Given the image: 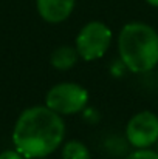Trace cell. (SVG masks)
<instances>
[{"instance_id": "cell-9", "label": "cell", "mask_w": 158, "mask_h": 159, "mask_svg": "<svg viewBox=\"0 0 158 159\" xmlns=\"http://www.w3.org/2000/svg\"><path fill=\"white\" fill-rule=\"evenodd\" d=\"M126 159H158V152L151 148H135Z\"/></svg>"}, {"instance_id": "cell-14", "label": "cell", "mask_w": 158, "mask_h": 159, "mask_svg": "<svg viewBox=\"0 0 158 159\" xmlns=\"http://www.w3.org/2000/svg\"><path fill=\"white\" fill-rule=\"evenodd\" d=\"M157 74H158V71H157Z\"/></svg>"}, {"instance_id": "cell-4", "label": "cell", "mask_w": 158, "mask_h": 159, "mask_svg": "<svg viewBox=\"0 0 158 159\" xmlns=\"http://www.w3.org/2000/svg\"><path fill=\"white\" fill-rule=\"evenodd\" d=\"M112 45V30L99 20L85 23L76 36V50L81 59L93 62L104 57Z\"/></svg>"}, {"instance_id": "cell-1", "label": "cell", "mask_w": 158, "mask_h": 159, "mask_svg": "<svg viewBox=\"0 0 158 159\" xmlns=\"http://www.w3.org/2000/svg\"><path fill=\"white\" fill-rule=\"evenodd\" d=\"M65 122L47 105L23 110L12 130V144L25 159L47 158L64 142Z\"/></svg>"}, {"instance_id": "cell-7", "label": "cell", "mask_w": 158, "mask_h": 159, "mask_svg": "<svg viewBox=\"0 0 158 159\" xmlns=\"http://www.w3.org/2000/svg\"><path fill=\"white\" fill-rule=\"evenodd\" d=\"M79 54L76 47L71 45H60L57 47L50 56V63L54 70L57 71H67L70 68H73L78 60H79Z\"/></svg>"}, {"instance_id": "cell-12", "label": "cell", "mask_w": 158, "mask_h": 159, "mask_svg": "<svg viewBox=\"0 0 158 159\" xmlns=\"http://www.w3.org/2000/svg\"><path fill=\"white\" fill-rule=\"evenodd\" d=\"M151 6H155V8H158V0H146Z\"/></svg>"}, {"instance_id": "cell-2", "label": "cell", "mask_w": 158, "mask_h": 159, "mask_svg": "<svg viewBox=\"0 0 158 159\" xmlns=\"http://www.w3.org/2000/svg\"><path fill=\"white\" fill-rule=\"evenodd\" d=\"M118 53L127 71H152L158 66V33L143 22L126 23L118 34Z\"/></svg>"}, {"instance_id": "cell-10", "label": "cell", "mask_w": 158, "mask_h": 159, "mask_svg": "<svg viewBox=\"0 0 158 159\" xmlns=\"http://www.w3.org/2000/svg\"><path fill=\"white\" fill-rule=\"evenodd\" d=\"M81 113H82V119H84L85 122H89V124H98V122H99V113H98L95 108L85 107Z\"/></svg>"}, {"instance_id": "cell-3", "label": "cell", "mask_w": 158, "mask_h": 159, "mask_svg": "<svg viewBox=\"0 0 158 159\" xmlns=\"http://www.w3.org/2000/svg\"><path fill=\"white\" fill-rule=\"evenodd\" d=\"M89 104V91L76 82L53 85L45 96V105L60 116L81 113Z\"/></svg>"}, {"instance_id": "cell-8", "label": "cell", "mask_w": 158, "mask_h": 159, "mask_svg": "<svg viewBox=\"0 0 158 159\" xmlns=\"http://www.w3.org/2000/svg\"><path fill=\"white\" fill-rule=\"evenodd\" d=\"M60 156L62 159H92L90 150L87 148V145L76 139H71L62 145Z\"/></svg>"}, {"instance_id": "cell-6", "label": "cell", "mask_w": 158, "mask_h": 159, "mask_svg": "<svg viewBox=\"0 0 158 159\" xmlns=\"http://www.w3.org/2000/svg\"><path fill=\"white\" fill-rule=\"evenodd\" d=\"M76 0H36V8L39 16L47 23H60L67 20L73 9Z\"/></svg>"}, {"instance_id": "cell-15", "label": "cell", "mask_w": 158, "mask_h": 159, "mask_svg": "<svg viewBox=\"0 0 158 159\" xmlns=\"http://www.w3.org/2000/svg\"><path fill=\"white\" fill-rule=\"evenodd\" d=\"M157 145H158V142H157Z\"/></svg>"}, {"instance_id": "cell-11", "label": "cell", "mask_w": 158, "mask_h": 159, "mask_svg": "<svg viewBox=\"0 0 158 159\" xmlns=\"http://www.w3.org/2000/svg\"><path fill=\"white\" fill-rule=\"evenodd\" d=\"M0 159H25L17 150H5L0 153Z\"/></svg>"}, {"instance_id": "cell-5", "label": "cell", "mask_w": 158, "mask_h": 159, "mask_svg": "<svg viewBox=\"0 0 158 159\" xmlns=\"http://www.w3.org/2000/svg\"><path fill=\"white\" fill-rule=\"evenodd\" d=\"M127 142L133 148H151L158 142V116L144 110L133 114L126 125Z\"/></svg>"}, {"instance_id": "cell-13", "label": "cell", "mask_w": 158, "mask_h": 159, "mask_svg": "<svg viewBox=\"0 0 158 159\" xmlns=\"http://www.w3.org/2000/svg\"><path fill=\"white\" fill-rule=\"evenodd\" d=\"M39 159H45V158H39Z\"/></svg>"}]
</instances>
